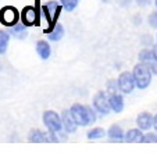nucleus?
<instances>
[{"instance_id": "23", "label": "nucleus", "mask_w": 157, "mask_h": 157, "mask_svg": "<svg viewBox=\"0 0 157 157\" xmlns=\"http://www.w3.org/2000/svg\"><path fill=\"white\" fill-rule=\"evenodd\" d=\"M117 85H118V81H117V82H113V81H110L109 83H107V86H109V90H117Z\"/></svg>"}, {"instance_id": "17", "label": "nucleus", "mask_w": 157, "mask_h": 157, "mask_svg": "<svg viewBox=\"0 0 157 157\" xmlns=\"http://www.w3.org/2000/svg\"><path fill=\"white\" fill-rule=\"evenodd\" d=\"M9 40H10L9 33L4 32V31H0V53H4L7 50Z\"/></svg>"}, {"instance_id": "18", "label": "nucleus", "mask_w": 157, "mask_h": 157, "mask_svg": "<svg viewBox=\"0 0 157 157\" xmlns=\"http://www.w3.org/2000/svg\"><path fill=\"white\" fill-rule=\"evenodd\" d=\"M104 129L103 128H93L88 132V138L89 139H100V138L104 136Z\"/></svg>"}, {"instance_id": "14", "label": "nucleus", "mask_w": 157, "mask_h": 157, "mask_svg": "<svg viewBox=\"0 0 157 157\" xmlns=\"http://www.w3.org/2000/svg\"><path fill=\"white\" fill-rule=\"evenodd\" d=\"M48 33H49V39H50V40L57 42L63 38V35H64V28H63V25L57 24V25H54L53 29H50Z\"/></svg>"}, {"instance_id": "7", "label": "nucleus", "mask_w": 157, "mask_h": 157, "mask_svg": "<svg viewBox=\"0 0 157 157\" xmlns=\"http://www.w3.org/2000/svg\"><path fill=\"white\" fill-rule=\"evenodd\" d=\"M135 88V78H133V74L125 71L120 75L118 78V89L124 93H131Z\"/></svg>"}, {"instance_id": "8", "label": "nucleus", "mask_w": 157, "mask_h": 157, "mask_svg": "<svg viewBox=\"0 0 157 157\" xmlns=\"http://www.w3.org/2000/svg\"><path fill=\"white\" fill-rule=\"evenodd\" d=\"M61 122H63V127H64V129L67 131V132H75L77 131V121L74 120V117H72L71 111H64V113L61 114Z\"/></svg>"}, {"instance_id": "27", "label": "nucleus", "mask_w": 157, "mask_h": 157, "mask_svg": "<svg viewBox=\"0 0 157 157\" xmlns=\"http://www.w3.org/2000/svg\"><path fill=\"white\" fill-rule=\"evenodd\" d=\"M156 4H157V0H156Z\"/></svg>"}, {"instance_id": "13", "label": "nucleus", "mask_w": 157, "mask_h": 157, "mask_svg": "<svg viewBox=\"0 0 157 157\" xmlns=\"http://www.w3.org/2000/svg\"><path fill=\"white\" fill-rule=\"evenodd\" d=\"M110 107L116 111V113H120L124 109V100L120 95H111L110 96Z\"/></svg>"}, {"instance_id": "15", "label": "nucleus", "mask_w": 157, "mask_h": 157, "mask_svg": "<svg viewBox=\"0 0 157 157\" xmlns=\"http://www.w3.org/2000/svg\"><path fill=\"white\" fill-rule=\"evenodd\" d=\"M109 135L111 139H116V140H121L124 138V131L121 129L120 125H113V127L109 129Z\"/></svg>"}, {"instance_id": "3", "label": "nucleus", "mask_w": 157, "mask_h": 157, "mask_svg": "<svg viewBox=\"0 0 157 157\" xmlns=\"http://www.w3.org/2000/svg\"><path fill=\"white\" fill-rule=\"evenodd\" d=\"M21 15L18 14L17 9L13 6H6L0 10V22L6 27H14L17 25Z\"/></svg>"}, {"instance_id": "4", "label": "nucleus", "mask_w": 157, "mask_h": 157, "mask_svg": "<svg viewBox=\"0 0 157 157\" xmlns=\"http://www.w3.org/2000/svg\"><path fill=\"white\" fill-rule=\"evenodd\" d=\"M43 122L50 132H59L63 128L61 117L54 111H44L43 114Z\"/></svg>"}, {"instance_id": "16", "label": "nucleus", "mask_w": 157, "mask_h": 157, "mask_svg": "<svg viewBox=\"0 0 157 157\" xmlns=\"http://www.w3.org/2000/svg\"><path fill=\"white\" fill-rule=\"evenodd\" d=\"M25 27H27V25H24V24H21V25H14V27H11V28H13V29H11V33H13L14 36H17V38H20V39L27 38Z\"/></svg>"}, {"instance_id": "6", "label": "nucleus", "mask_w": 157, "mask_h": 157, "mask_svg": "<svg viewBox=\"0 0 157 157\" xmlns=\"http://www.w3.org/2000/svg\"><path fill=\"white\" fill-rule=\"evenodd\" d=\"M93 106L98 110L99 113L107 114L110 111V98L107 96L106 92H98L96 96L93 98Z\"/></svg>"}, {"instance_id": "22", "label": "nucleus", "mask_w": 157, "mask_h": 157, "mask_svg": "<svg viewBox=\"0 0 157 157\" xmlns=\"http://www.w3.org/2000/svg\"><path fill=\"white\" fill-rule=\"evenodd\" d=\"M149 22L153 28H157V13H153V14L149 17Z\"/></svg>"}, {"instance_id": "12", "label": "nucleus", "mask_w": 157, "mask_h": 157, "mask_svg": "<svg viewBox=\"0 0 157 157\" xmlns=\"http://www.w3.org/2000/svg\"><path fill=\"white\" fill-rule=\"evenodd\" d=\"M36 52H38V54L40 56V59H43V60H48L52 53L49 43H46L44 40H39L38 43H36Z\"/></svg>"}, {"instance_id": "10", "label": "nucleus", "mask_w": 157, "mask_h": 157, "mask_svg": "<svg viewBox=\"0 0 157 157\" xmlns=\"http://www.w3.org/2000/svg\"><path fill=\"white\" fill-rule=\"evenodd\" d=\"M136 122H138V127H139L140 129L146 131V129H149V128L153 125V117H151L149 113H142V114L138 116Z\"/></svg>"}, {"instance_id": "25", "label": "nucleus", "mask_w": 157, "mask_h": 157, "mask_svg": "<svg viewBox=\"0 0 157 157\" xmlns=\"http://www.w3.org/2000/svg\"><path fill=\"white\" fill-rule=\"evenodd\" d=\"M153 57H154V60L157 61V46L154 48V52H153Z\"/></svg>"}, {"instance_id": "9", "label": "nucleus", "mask_w": 157, "mask_h": 157, "mask_svg": "<svg viewBox=\"0 0 157 157\" xmlns=\"http://www.w3.org/2000/svg\"><path fill=\"white\" fill-rule=\"evenodd\" d=\"M28 140L32 143H43V142H50V138L44 132H42L40 129H32L29 132Z\"/></svg>"}, {"instance_id": "5", "label": "nucleus", "mask_w": 157, "mask_h": 157, "mask_svg": "<svg viewBox=\"0 0 157 157\" xmlns=\"http://www.w3.org/2000/svg\"><path fill=\"white\" fill-rule=\"evenodd\" d=\"M21 20L22 24L27 27H32V25L39 24V13L38 9L33 6H27L21 11Z\"/></svg>"}, {"instance_id": "1", "label": "nucleus", "mask_w": 157, "mask_h": 157, "mask_svg": "<svg viewBox=\"0 0 157 157\" xmlns=\"http://www.w3.org/2000/svg\"><path fill=\"white\" fill-rule=\"evenodd\" d=\"M74 120L77 121L78 125L81 127H85L88 124H93L96 121V114L92 109L89 107H85L82 104H74V106L70 109Z\"/></svg>"}, {"instance_id": "21", "label": "nucleus", "mask_w": 157, "mask_h": 157, "mask_svg": "<svg viewBox=\"0 0 157 157\" xmlns=\"http://www.w3.org/2000/svg\"><path fill=\"white\" fill-rule=\"evenodd\" d=\"M157 143V135L156 133H146V136H143L142 143Z\"/></svg>"}, {"instance_id": "24", "label": "nucleus", "mask_w": 157, "mask_h": 157, "mask_svg": "<svg viewBox=\"0 0 157 157\" xmlns=\"http://www.w3.org/2000/svg\"><path fill=\"white\" fill-rule=\"evenodd\" d=\"M136 3L139 4V6H147V4L150 3V0H136Z\"/></svg>"}, {"instance_id": "2", "label": "nucleus", "mask_w": 157, "mask_h": 157, "mask_svg": "<svg viewBox=\"0 0 157 157\" xmlns=\"http://www.w3.org/2000/svg\"><path fill=\"white\" fill-rule=\"evenodd\" d=\"M133 78H135V83L139 89H145L149 86L151 81V71L149 68L147 63H140V64L135 65L133 68Z\"/></svg>"}, {"instance_id": "11", "label": "nucleus", "mask_w": 157, "mask_h": 157, "mask_svg": "<svg viewBox=\"0 0 157 157\" xmlns=\"http://www.w3.org/2000/svg\"><path fill=\"white\" fill-rule=\"evenodd\" d=\"M143 133L140 129H129L125 133V140L129 143H142Z\"/></svg>"}, {"instance_id": "26", "label": "nucleus", "mask_w": 157, "mask_h": 157, "mask_svg": "<svg viewBox=\"0 0 157 157\" xmlns=\"http://www.w3.org/2000/svg\"><path fill=\"white\" fill-rule=\"evenodd\" d=\"M153 125H154V128H156V129H157V116L153 118Z\"/></svg>"}, {"instance_id": "20", "label": "nucleus", "mask_w": 157, "mask_h": 157, "mask_svg": "<svg viewBox=\"0 0 157 157\" xmlns=\"http://www.w3.org/2000/svg\"><path fill=\"white\" fill-rule=\"evenodd\" d=\"M60 2H61L63 7H64L67 11H72L78 4V0H60Z\"/></svg>"}, {"instance_id": "19", "label": "nucleus", "mask_w": 157, "mask_h": 157, "mask_svg": "<svg viewBox=\"0 0 157 157\" xmlns=\"http://www.w3.org/2000/svg\"><path fill=\"white\" fill-rule=\"evenodd\" d=\"M139 60L142 63H149V61H151V60H154L153 52H150V50H142L139 53Z\"/></svg>"}]
</instances>
